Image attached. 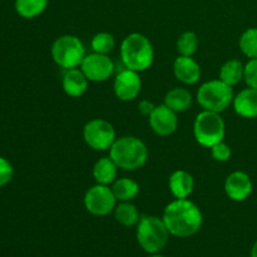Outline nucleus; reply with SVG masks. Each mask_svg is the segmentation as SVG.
Listing matches in <instances>:
<instances>
[{"label":"nucleus","mask_w":257,"mask_h":257,"mask_svg":"<svg viewBox=\"0 0 257 257\" xmlns=\"http://www.w3.org/2000/svg\"><path fill=\"white\" fill-rule=\"evenodd\" d=\"M115 47V40L110 33L100 32L97 33L94 37L92 38L90 42V48L94 53H99V54H109Z\"/></svg>","instance_id":"obj_26"},{"label":"nucleus","mask_w":257,"mask_h":257,"mask_svg":"<svg viewBox=\"0 0 257 257\" xmlns=\"http://www.w3.org/2000/svg\"><path fill=\"white\" fill-rule=\"evenodd\" d=\"M173 74L182 84L193 85L200 80L201 67L192 57L178 55L173 63Z\"/></svg>","instance_id":"obj_14"},{"label":"nucleus","mask_w":257,"mask_h":257,"mask_svg":"<svg viewBox=\"0 0 257 257\" xmlns=\"http://www.w3.org/2000/svg\"><path fill=\"white\" fill-rule=\"evenodd\" d=\"M80 69L89 82L102 83L109 79L114 73V63L107 54L90 53L85 55Z\"/></svg>","instance_id":"obj_10"},{"label":"nucleus","mask_w":257,"mask_h":257,"mask_svg":"<svg viewBox=\"0 0 257 257\" xmlns=\"http://www.w3.org/2000/svg\"><path fill=\"white\" fill-rule=\"evenodd\" d=\"M88 83H89V80L80 68L79 69L73 68V69L65 70L62 79L63 90L65 92V94L72 98L82 97L87 92Z\"/></svg>","instance_id":"obj_16"},{"label":"nucleus","mask_w":257,"mask_h":257,"mask_svg":"<svg viewBox=\"0 0 257 257\" xmlns=\"http://www.w3.org/2000/svg\"><path fill=\"white\" fill-rule=\"evenodd\" d=\"M148 257H165V256L160 255V253H151V255L148 256Z\"/></svg>","instance_id":"obj_32"},{"label":"nucleus","mask_w":257,"mask_h":257,"mask_svg":"<svg viewBox=\"0 0 257 257\" xmlns=\"http://www.w3.org/2000/svg\"><path fill=\"white\" fill-rule=\"evenodd\" d=\"M252 181L250 176L242 171L230 173L225 181V192L230 200L241 202L248 198L252 192Z\"/></svg>","instance_id":"obj_13"},{"label":"nucleus","mask_w":257,"mask_h":257,"mask_svg":"<svg viewBox=\"0 0 257 257\" xmlns=\"http://www.w3.org/2000/svg\"><path fill=\"white\" fill-rule=\"evenodd\" d=\"M117 175L118 166L109 156L99 158L93 166V177H94L95 182L99 185H112L117 180Z\"/></svg>","instance_id":"obj_18"},{"label":"nucleus","mask_w":257,"mask_h":257,"mask_svg":"<svg viewBox=\"0 0 257 257\" xmlns=\"http://www.w3.org/2000/svg\"><path fill=\"white\" fill-rule=\"evenodd\" d=\"M155 108H156V105L153 104V103L151 102V100H148V99L141 100L140 104H138V110H140L141 114L148 115V117H150V115L152 114V112H153V110H155Z\"/></svg>","instance_id":"obj_30"},{"label":"nucleus","mask_w":257,"mask_h":257,"mask_svg":"<svg viewBox=\"0 0 257 257\" xmlns=\"http://www.w3.org/2000/svg\"><path fill=\"white\" fill-rule=\"evenodd\" d=\"M112 191L119 202H131L140 193V185L128 177L115 180L112 183Z\"/></svg>","instance_id":"obj_20"},{"label":"nucleus","mask_w":257,"mask_h":257,"mask_svg":"<svg viewBox=\"0 0 257 257\" xmlns=\"http://www.w3.org/2000/svg\"><path fill=\"white\" fill-rule=\"evenodd\" d=\"M240 49L250 59H257V28L245 30L240 38Z\"/></svg>","instance_id":"obj_25"},{"label":"nucleus","mask_w":257,"mask_h":257,"mask_svg":"<svg viewBox=\"0 0 257 257\" xmlns=\"http://www.w3.org/2000/svg\"><path fill=\"white\" fill-rule=\"evenodd\" d=\"M165 104L176 113L186 112L192 104V94L186 88H173L166 94Z\"/></svg>","instance_id":"obj_19"},{"label":"nucleus","mask_w":257,"mask_h":257,"mask_svg":"<svg viewBox=\"0 0 257 257\" xmlns=\"http://www.w3.org/2000/svg\"><path fill=\"white\" fill-rule=\"evenodd\" d=\"M109 157L124 171H137L147 163L148 148L135 136H123L115 140L109 150Z\"/></svg>","instance_id":"obj_3"},{"label":"nucleus","mask_w":257,"mask_h":257,"mask_svg":"<svg viewBox=\"0 0 257 257\" xmlns=\"http://www.w3.org/2000/svg\"><path fill=\"white\" fill-rule=\"evenodd\" d=\"M251 257H257V241L255 243H253L252 248H251V253H250Z\"/></svg>","instance_id":"obj_31"},{"label":"nucleus","mask_w":257,"mask_h":257,"mask_svg":"<svg viewBox=\"0 0 257 257\" xmlns=\"http://www.w3.org/2000/svg\"><path fill=\"white\" fill-rule=\"evenodd\" d=\"M231 155H232L231 147L227 143L223 142V141L216 143V145L211 147V156L217 162H227L231 158Z\"/></svg>","instance_id":"obj_27"},{"label":"nucleus","mask_w":257,"mask_h":257,"mask_svg":"<svg viewBox=\"0 0 257 257\" xmlns=\"http://www.w3.org/2000/svg\"><path fill=\"white\" fill-rule=\"evenodd\" d=\"M233 89L221 79H212L203 83L197 90V102L203 110L222 113L232 104Z\"/></svg>","instance_id":"obj_5"},{"label":"nucleus","mask_w":257,"mask_h":257,"mask_svg":"<svg viewBox=\"0 0 257 257\" xmlns=\"http://www.w3.org/2000/svg\"><path fill=\"white\" fill-rule=\"evenodd\" d=\"M141 89H142V80L138 72L125 68L115 75L113 90L115 97L122 102L136 99L140 95Z\"/></svg>","instance_id":"obj_11"},{"label":"nucleus","mask_w":257,"mask_h":257,"mask_svg":"<svg viewBox=\"0 0 257 257\" xmlns=\"http://www.w3.org/2000/svg\"><path fill=\"white\" fill-rule=\"evenodd\" d=\"M137 241L147 253H158L166 247L171 233L162 217L145 216L137 225Z\"/></svg>","instance_id":"obj_4"},{"label":"nucleus","mask_w":257,"mask_h":257,"mask_svg":"<svg viewBox=\"0 0 257 257\" xmlns=\"http://www.w3.org/2000/svg\"><path fill=\"white\" fill-rule=\"evenodd\" d=\"M243 79L248 87L257 89V59H250V62L245 65Z\"/></svg>","instance_id":"obj_29"},{"label":"nucleus","mask_w":257,"mask_h":257,"mask_svg":"<svg viewBox=\"0 0 257 257\" xmlns=\"http://www.w3.org/2000/svg\"><path fill=\"white\" fill-rule=\"evenodd\" d=\"M14 176V168L12 163L4 157H0V187H4L12 181Z\"/></svg>","instance_id":"obj_28"},{"label":"nucleus","mask_w":257,"mask_h":257,"mask_svg":"<svg viewBox=\"0 0 257 257\" xmlns=\"http://www.w3.org/2000/svg\"><path fill=\"white\" fill-rule=\"evenodd\" d=\"M233 109L240 117L253 119L257 118V89L245 88L233 98Z\"/></svg>","instance_id":"obj_15"},{"label":"nucleus","mask_w":257,"mask_h":257,"mask_svg":"<svg viewBox=\"0 0 257 257\" xmlns=\"http://www.w3.org/2000/svg\"><path fill=\"white\" fill-rule=\"evenodd\" d=\"M115 206H117V198L109 186L97 183L85 192L84 207L93 216L109 215L114 211Z\"/></svg>","instance_id":"obj_9"},{"label":"nucleus","mask_w":257,"mask_h":257,"mask_svg":"<svg viewBox=\"0 0 257 257\" xmlns=\"http://www.w3.org/2000/svg\"><path fill=\"white\" fill-rule=\"evenodd\" d=\"M193 135L198 145L211 148L216 143L223 141L226 135V124L221 113L202 110L193 123Z\"/></svg>","instance_id":"obj_7"},{"label":"nucleus","mask_w":257,"mask_h":257,"mask_svg":"<svg viewBox=\"0 0 257 257\" xmlns=\"http://www.w3.org/2000/svg\"><path fill=\"white\" fill-rule=\"evenodd\" d=\"M162 218L171 235L180 238L196 235L203 222L200 207L188 198H176L168 203L163 211Z\"/></svg>","instance_id":"obj_1"},{"label":"nucleus","mask_w":257,"mask_h":257,"mask_svg":"<svg viewBox=\"0 0 257 257\" xmlns=\"http://www.w3.org/2000/svg\"><path fill=\"white\" fill-rule=\"evenodd\" d=\"M50 54L55 64L65 70L80 67L87 55L82 40L70 34L57 38L50 48Z\"/></svg>","instance_id":"obj_6"},{"label":"nucleus","mask_w":257,"mask_h":257,"mask_svg":"<svg viewBox=\"0 0 257 257\" xmlns=\"http://www.w3.org/2000/svg\"><path fill=\"white\" fill-rule=\"evenodd\" d=\"M114 217L118 223L125 227L137 226L141 220L140 211L132 202H120L114 208Z\"/></svg>","instance_id":"obj_22"},{"label":"nucleus","mask_w":257,"mask_h":257,"mask_svg":"<svg viewBox=\"0 0 257 257\" xmlns=\"http://www.w3.org/2000/svg\"><path fill=\"white\" fill-rule=\"evenodd\" d=\"M84 142L94 151H109L115 142V130L108 120L94 118L83 128Z\"/></svg>","instance_id":"obj_8"},{"label":"nucleus","mask_w":257,"mask_h":257,"mask_svg":"<svg viewBox=\"0 0 257 257\" xmlns=\"http://www.w3.org/2000/svg\"><path fill=\"white\" fill-rule=\"evenodd\" d=\"M245 65L238 59H230L223 63L220 69V79L230 87L238 84L243 79Z\"/></svg>","instance_id":"obj_21"},{"label":"nucleus","mask_w":257,"mask_h":257,"mask_svg":"<svg viewBox=\"0 0 257 257\" xmlns=\"http://www.w3.org/2000/svg\"><path fill=\"white\" fill-rule=\"evenodd\" d=\"M150 125L153 132L161 137L173 135L178 128L177 113L163 104L156 105L155 110L150 115Z\"/></svg>","instance_id":"obj_12"},{"label":"nucleus","mask_w":257,"mask_h":257,"mask_svg":"<svg viewBox=\"0 0 257 257\" xmlns=\"http://www.w3.org/2000/svg\"><path fill=\"white\" fill-rule=\"evenodd\" d=\"M176 47H177V52L180 55L192 57L193 54L197 53L198 47H200V39L195 32H185L178 37Z\"/></svg>","instance_id":"obj_24"},{"label":"nucleus","mask_w":257,"mask_h":257,"mask_svg":"<svg viewBox=\"0 0 257 257\" xmlns=\"http://www.w3.org/2000/svg\"><path fill=\"white\" fill-rule=\"evenodd\" d=\"M120 59L127 69L138 73L150 69L155 60L152 43L141 33L127 35L120 44Z\"/></svg>","instance_id":"obj_2"},{"label":"nucleus","mask_w":257,"mask_h":257,"mask_svg":"<svg viewBox=\"0 0 257 257\" xmlns=\"http://www.w3.org/2000/svg\"><path fill=\"white\" fill-rule=\"evenodd\" d=\"M49 0H15V10L24 19L39 17L47 9Z\"/></svg>","instance_id":"obj_23"},{"label":"nucleus","mask_w":257,"mask_h":257,"mask_svg":"<svg viewBox=\"0 0 257 257\" xmlns=\"http://www.w3.org/2000/svg\"><path fill=\"white\" fill-rule=\"evenodd\" d=\"M168 187L176 198H188L195 188V180L192 175L185 170H177L170 176Z\"/></svg>","instance_id":"obj_17"}]
</instances>
